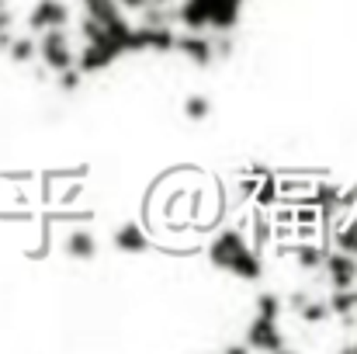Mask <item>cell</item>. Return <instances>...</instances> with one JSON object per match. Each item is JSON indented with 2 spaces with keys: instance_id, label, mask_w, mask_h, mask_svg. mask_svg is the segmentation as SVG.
<instances>
[{
  "instance_id": "7a4b0ae2",
  "label": "cell",
  "mask_w": 357,
  "mask_h": 354,
  "mask_svg": "<svg viewBox=\"0 0 357 354\" xmlns=\"http://www.w3.org/2000/svg\"><path fill=\"white\" fill-rule=\"evenodd\" d=\"M84 7H87V14H91L98 24H105V31H108L115 42H121L125 52H142L139 24H128V21H125L119 0H84Z\"/></svg>"
},
{
  "instance_id": "484cf974",
  "label": "cell",
  "mask_w": 357,
  "mask_h": 354,
  "mask_svg": "<svg viewBox=\"0 0 357 354\" xmlns=\"http://www.w3.org/2000/svg\"><path fill=\"white\" fill-rule=\"evenodd\" d=\"M226 351H229V354H243V351H250V348H246V344H229Z\"/></svg>"
},
{
  "instance_id": "277c9868",
  "label": "cell",
  "mask_w": 357,
  "mask_h": 354,
  "mask_svg": "<svg viewBox=\"0 0 357 354\" xmlns=\"http://www.w3.org/2000/svg\"><path fill=\"white\" fill-rule=\"evenodd\" d=\"M246 348L250 351H288V341H284V334H281V327H278V320H271V316H253L250 320V327H246Z\"/></svg>"
},
{
  "instance_id": "8fae6325",
  "label": "cell",
  "mask_w": 357,
  "mask_h": 354,
  "mask_svg": "<svg viewBox=\"0 0 357 354\" xmlns=\"http://www.w3.org/2000/svg\"><path fill=\"white\" fill-rule=\"evenodd\" d=\"M63 250H66V257H73V260H94V253H98V236L87 233V230H73V233L66 236Z\"/></svg>"
},
{
  "instance_id": "ffe728a7",
  "label": "cell",
  "mask_w": 357,
  "mask_h": 354,
  "mask_svg": "<svg viewBox=\"0 0 357 354\" xmlns=\"http://www.w3.org/2000/svg\"><path fill=\"white\" fill-rule=\"evenodd\" d=\"M333 246H337V250H347V253H357V216L347 226H340V230L333 233Z\"/></svg>"
},
{
  "instance_id": "52a82bcc",
  "label": "cell",
  "mask_w": 357,
  "mask_h": 354,
  "mask_svg": "<svg viewBox=\"0 0 357 354\" xmlns=\"http://www.w3.org/2000/svg\"><path fill=\"white\" fill-rule=\"evenodd\" d=\"M70 24V7L63 0H35L31 14H28V28L38 35V31H49V28H66Z\"/></svg>"
},
{
  "instance_id": "4316f807",
  "label": "cell",
  "mask_w": 357,
  "mask_h": 354,
  "mask_svg": "<svg viewBox=\"0 0 357 354\" xmlns=\"http://www.w3.org/2000/svg\"><path fill=\"white\" fill-rule=\"evenodd\" d=\"M344 354H357V341H347V344H344Z\"/></svg>"
},
{
  "instance_id": "7402d4cb",
  "label": "cell",
  "mask_w": 357,
  "mask_h": 354,
  "mask_svg": "<svg viewBox=\"0 0 357 354\" xmlns=\"http://www.w3.org/2000/svg\"><path fill=\"white\" fill-rule=\"evenodd\" d=\"M56 77H59V91H63V94H70V91H77V87L84 84V73H80L77 66H70V70H59Z\"/></svg>"
},
{
  "instance_id": "7c38bea8",
  "label": "cell",
  "mask_w": 357,
  "mask_h": 354,
  "mask_svg": "<svg viewBox=\"0 0 357 354\" xmlns=\"http://www.w3.org/2000/svg\"><path fill=\"white\" fill-rule=\"evenodd\" d=\"M326 306H330V316L351 320L357 313V285L354 288H333V292L326 295Z\"/></svg>"
},
{
  "instance_id": "83f0119b",
  "label": "cell",
  "mask_w": 357,
  "mask_h": 354,
  "mask_svg": "<svg viewBox=\"0 0 357 354\" xmlns=\"http://www.w3.org/2000/svg\"><path fill=\"white\" fill-rule=\"evenodd\" d=\"M3 7H7V0H0V10H3Z\"/></svg>"
},
{
  "instance_id": "603a6c76",
  "label": "cell",
  "mask_w": 357,
  "mask_h": 354,
  "mask_svg": "<svg viewBox=\"0 0 357 354\" xmlns=\"http://www.w3.org/2000/svg\"><path fill=\"white\" fill-rule=\"evenodd\" d=\"M10 28H14V14H10V7H3V10H0V35L10 31Z\"/></svg>"
},
{
  "instance_id": "d6986e66",
  "label": "cell",
  "mask_w": 357,
  "mask_h": 354,
  "mask_svg": "<svg viewBox=\"0 0 357 354\" xmlns=\"http://www.w3.org/2000/svg\"><path fill=\"white\" fill-rule=\"evenodd\" d=\"M253 306H257V313H260V316L278 320V316H281V309H284V299H281L278 292H260V295L253 299Z\"/></svg>"
},
{
  "instance_id": "6da1fadb",
  "label": "cell",
  "mask_w": 357,
  "mask_h": 354,
  "mask_svg": "<svg viewBox=\"0 0 357 354\" xmlns=\"http://www.w3.org/2000/svg\"><path fill=\"white\" fill-rule=\"evenodd\" d=\"M208 260H212L219 271L239 278V281H257V278L264 274V260H260L257 246L239 233V230H222V233L215 236V239L208 243Z\"/></svg>"
},
{
  "instance_id": "30bf717a",
  "label": "cell",
  "mask_w": 357,
  "mask_h": 354,
  "mask_svg": "<svg viewBox=\"0 0 357 354\" xmlns=\"http://www.w3.org/2000/svg\"><path fill=\"white\" fill-rule=\"evenodd\" d=\"M239 10H243V0H212V7H208V28L233 31V24L239 21Z\"/></svg>"
},
{
  "instance_id": "cb8c5ba5",
  "label": "cell",
  "mask_w": 357,
  "mask_h": 354,
  "mask_svg": "<svg viewBox=\"0 0 357 354\" xmlns=\"http://www.w3.org/2000/svg\"><path fill=\"white\" fill-rule=\"evenodd\" d=\"M146 3H149V0H119L121 10H142Z\"/></svg>"
},
{
  "instance_id": "5bb4252c",
  "label": "cell",
  "mask_w": 357,
  "mask_h": 354,
  "mask_svg": "<svg viewBox=\"0 0 357 354\" xmlns=\"http://www.w3.org/2000/svg\"><path fill=\"white\" fill-rule=\"evenodd\" d=\"M323 260H326V250L319 243H298L295 246V264L302 271H323Z\"/></svg>"
},
{
  "instance_id": "8992f818",
  "label": "cell",
  "mask_w": 357,
  "mask_h": 354,
  "mask_svg": "<svg viewBox=\"0 0 357 354\" xmlns=\"http://www.w3.org/2000/svg\"><path fill=\"white\" fill-rule=\"evenodd\" d=\"M323 271H326L330 288H354L357 285V253H347V250H326Z\"/></svg>"
},
{
  "instance_id": "9a60e30c",
  "label": "cell",
  "mask_w": 357,
  "mask_h": 354,
  "mask_svg": "<svg viewBox=\"0 0 357 354\" xmlns=\"http://www.w3.org/2000/svg\"><path fill=\"white\" fill-rule=\"evenodd\" d=\"M295 313H298V320H302V323H309V327H316V323H326V320H330V306H326V299H312V295H309Z\"/></svg>"
},
{
  "instance_id": "4fadbf2b",
  "label": "cell",
  "mask_w": 357,
  "mask_h": 354,
  "mask_svg": "<svg viewBox=\"0 0 357 354\" xmlns=\"http://www.w3.org/2000/svg\"><path fill=\"white\" fill-rule=\"evenodd\" d=\"M298 205H312V209H323V212H333L340 205V188L337 184H316L312 195L298 198Z\"/></svg>"
},
{
  "instance_id": "5b68a950",
  "label": "cell",
  "mask_w": 357,
  "mask_h": 354,
  "mask_svg": "<svg viewBox=\"0 0 357 354\" xmlns=\"http://www.w3.org/2000/svg\"><path fill=\"white\" fill-rule=\"evenodd\" d=\"M119 56H125V49H121V42H115V38H108V42H87L73 66L87 77V73H101V70L115 66Z\"/></svg>"
},
{
  "instance_id": "3957f363",
  "label": "cell",
  "mask_w": 357,
  "mask_h": 354,
  "mask_svg": "<svg viewBox=\"0 0 357 354\" xmlns=\"http://www.w3.org/2000/svg\"><path fill=\"white\" fill-rule=\"evenodd\" d=\"M35 56H38V59L45 63V70H52V73H59V70H70V66L77 63L66 28H49V31H38Z\"/></svg>"
},
{
  "instance_id": "ac0fdd59",
  "label": "cell",
  "mask_w": 357,
  "mask_h": 354,
  "mask_svg": "<svg viewBox=\"0 0 357 354\" xmlns=\"http://www.w3.org/2000/svg\"><path fill=\"white\" fill-rule=\"evenodd\" d=\"M7 56H10V63H31V59H35V38H31V35L10 38Z\"/></svg>"
},
{
  "instance_id": "9c48e42d",
  "label": "cell",
  "mask_w": 357,
  "mask_h": 354,
  "mask_svg": "<svg viewBox=\"0 0 357 354\" xmlns=\"http://www.w3.org/2000/svg\"><path fill=\"white\" fill-rule=\"evenodd\" d=\"M112 243H115L119 253H146L149 250V236L139 223H121L115 236H112Z\"/></svg>"
},
{
  "instance_id": "d4e9b609",
  "label": "cell",
  "mask_w": 357,
  "mask_h": 354,
  "mask_svg": "<svg viewBox=\"0 0 357 354\" xmlns=\"http://www.w3.org/2000/svg\"><path fill=\"white\" fill-rule=\"evenodd\" d=\"M305 299H309V292H291V295H288V306H291V309H298Z\"/></svg>"
},
{
  "instance_id": "e0dca14e",
  "label": "cell",
  "mask_w": 357,
  "mask_h": 354,
  "mask_svg": "<svg viewBox=\"0 0 357 354\" xmlns=\"http://www.w3.org/2000/svg\"><path fill=\"white\" fill-rule=\"evenodd\" d=\"M208 115H212V98H205V94L184 98V118L188 121H205Z\"/></svg>"
},
{
  "instance_id": "2e32d148",
  "label": "cell",
  "mask_w": 357,
  "mask_h": 354,
  "mask_svg": "<svg viewBox=\"0 0 357 354\" xmlns=\"http://www.w3.org/2000/svg\"><path fill=\"white\" fill-rule=\"evenodd\" d=\"M253 198H257V205H260V209H271V205H278V198H281V188H278V181H274L271 174H264V177L257 181V191H253Z\"/></svg>"
},
{
  "instance_id": "ba28073f",
  "label": "cell",
  "mask_w": 357,
  "mask_h": 354,
  "mask_svg": "<svg viewBox=\"0 0 357 354\" xmlns=\"http://www.w3.org/2000/svg\"><path fill=\"white\" fill-rule=\"evenodd\" d=\"M174 52H181V56H184L188 63H195V66H212V59H215L212 38L202 35V31L177 35V38H174Z\"/></svg>"
},
{
  "instance_id": "44dd1931",
  "label": "cell",
  "mask_w": 357,
  "mask_h": 354,
  "mask_svg": "<svg viewBox=\"0 0 357 354\" xmlns=\"http://www.w3.org/2000/svg\"><path fill=\"white\" fill-rule=\"evenodd\" d=\"M80 31H84L87 42H108V38H112V35L105 31V24H98L91 14H84V28H80Z\"/></svg>"
}]
</instances>
